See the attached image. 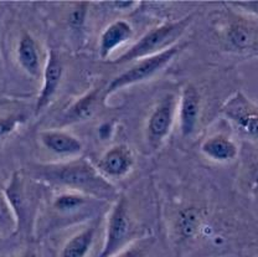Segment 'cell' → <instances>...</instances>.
Returning <instances> with one entry per match:
<instances>
[{"label":"cell","instance_id":"cell-16","mask_svg":"<svg viewBox=\"0 0 258 257\" xmlns=\"http://www.w3.org/2000/svg\"><path fill=\"white\" fill-rule=\"evenodd\" d=\"M96 235V226H91L80 231L66 242L60 257H86L92 246Z\"/></svg>","mask_w":258,"mask_h":257},{"label":"cell","instance_id":"cell-14","mask_svg":"<svg viewBox=\"0 0 258 257\" xmlns=\"http://www.w3.org/2000/svg\"><path fill=\"white\" fill-rule=\"evenodd\" d=\"M18 60L20 66L35 79H40L42 75L41 60H40L39 46L30 34L24 33L18 45Z\"/></svg>","mask_w":258,"mask_h":257},{"label":"cell","instance_id":"cell-6","mask_svg":"<svg viewBox=\"0 0 258 257\" xmlns=\"http://www.w3.org/2000/svg\"><path fill=\"white\" fill-rule=\"evenodd\" d=\"M221 40L226 49L236 52L258 50V23L243 17H230L221 29Z\"/></svg>","mask_w":258,"mask_h":257},{"label":"cell","instance_id":"cell-15","mask_svg":"<svg viewBox=\"0 0 258 257\" xmlns=\"http://www.w3.org/2000/svg\"><path fill=\"white\" fill-rule=\"evenodd\" d=\"M101 90L96 87L93 91L86 93L83 97H81L72 107H70L69 111L64 113L62 123L70 124V123L82 122V120L90 119L97 111V103H98V96Z\"/></svg>","mask_w":258,"mask_h":257},{"label":"cell","instance_id":"cell-3","mask_svg":"<svg viewBox=\"0 0 258 257\" xmlns=\"http://www.w3.org/2000/svg\"><path fill=\"white\" fill-rule=\"evenodd\" d=\"M185 46H186L185 44H177L159 53H155V55L141 58L138 62L134 63L131 69L127 70V71H124L123 74L114 77V79L109 82V85L107 86L106 90H104V95H112V93L120 90V88H124L127 87V86L136 85L138 84V82L145 81V80L148 79H152V77L155 76L160 70L165 68V66L175 57L177 53L180 52V50L184 49Z\"/></svg>","mask_w":258,"mask_h":257},{"label":"cell","instance_id":"cell-12","mask_svg":"<svg viewBox=\"0 0 258 257\" xmlns=\"http://www.w3.org/2000/svg\"><path fill=\"white\" fill-rule=\"evenodd\" d=\"M133 36V29L125 20H117L109 24L101 35L99 40V56L107 58L115 49L124 45Z\"/></svg>","mask_w":258,"mask_h":257},{"label":"cell","instance_id":"cell-13","mask_svg":"<svg viewBox=\"0 0 258 257\" xmlns=\"http://www.w3.org/2000/svg\"><path fill=\"white\" fill-rule=\"evenodd\" d=\"M201 152L209 159L217 163H228L236 159L238 154L237 144L224 135L211 136L201 144Z\"/></svg>","mask_w":258,"mask_h":257},{"label":"cell","instance_id":"cell-21","mask_svg":"<svg viewBox=\"0 0 258 257\" xmlns=\"http://www.w3.org/2000/svg\"><path fill=\"white\" fill-rule=\"evenodd\" d=\"M21 116H8L0 118V139L4 138L9 133H12L15 130L16 125L21 122Z\"/></svg>","mask_w":258,"mask_h":257},{"label":"cell","instance_id":"cell-10","mask_svg":"<svg viewBox=\"0 0 258 257\" xmlns=\"http://www.w3.org/2000/svg\"><path fill=\"white\" fill-rule=\"evenodd\" d=\"M201 97L198 88L191 84L184 87L180 100V131L184 137H189L196 131L200 118Z\"/></svg>","mask_w":258,"mask_h":257},{"label":"cell","instance_id":"cell-25","mask_svg":"<svg viewBox=\"0 0 258 257\" xmlns=\"http://www.w3.org/2000/svg\"><path fill=\"white\" fill-rule=\"evenodd\" d=\"M137 4H138V2H134V0H122V2L118 0V2L111 3L112 7H114L117 10H131Z\"/></svg>","mask_w":258,"mask_h":257},{"label":"cell","instance_id":"cell-9","mask_svg":"<svg viewBox=\"0 0 258 257\" xmlns=\"http://www.w3.org/2000/svg\"><path fill=\"white\" fill-rule=\"evenodd\" d=\"M63 75V66L57 52L50 50L44 69V86L36 101V113L44 111L55 97Z\"/></svg>","mask_w":258,"mask_h":257},{"label":"cell","instance_id":"cell-24","mask_svg":"<svg viewBox=\"0 0 258 257\" xmlns=\"http://www.w3.org/2000/svg\"><path fill=\"white\" fill-rule=\"evenodd\" d=\"M83 5H85V3H80V8L74 10V13L71 14V24L74 26H80L83 23V18H85L86 13L85 8H82Z\"/></svg>","mask_w":258,"mask_h":257},{"label":"cell","instance_id":"cell-11","mask_svg":"<svg viewBox=\"0 0 258 257\" xmlns=\"http://www.w3.org/2000/svg\"><path fill=\"white\" fill-rule=\"evenodd\" d=\"M40 141L45 148L56 154L77 155L82 152V143L80 139L64 131H42L40 133Z\"/></svg>","mask_w":258,"mask_h":257},{"label":"cell","instance_id":"cell-26","mask_svg":"<svg viewBox=\"0 0 258 257\" xmlns=\"http://www.w3.org/2000/svg\"><path fill=\"white\" fill-rule=\"evenodd\" d=\"M19 257H37V256H36V253L32 252V251H26L25 253H23V255L19 256Z\"/></svg>","mask_w":258,"mask_h":257},{"label":"cell","instance_id":"cell-8","mask_svg":"<svg viewBox=\"0 0 258 257\" xmlns=\"http://www.w3.org/2000/svg\"><path fill=\"white\" fill-rule=\"evenodd\" d=\"M133 164L134 157L131 148L125 144H117L102 155L97 169L109 178H123L131 171Z\"/></svg>","mask_w":258,"mask_h":257},{"label":"cell","instance_id":"cell-5","mask_svg":"<svg viewBox=\"0 0 258 257\" xmlns=\"http://www.w3.org/2000/svg\"><path fill=\"white\" fill-rule=\"evenodd\" d=\"M221 111L241 135L258 142V106L244 93L236 92L226 101Z\"/></svg>","mask_w":258,"mask_h":257},{"label":"cell","instance_id":"cell-19","mask_svg":"<svg viewBox=\"0 0 258 257\" xmlns=\"http://www.w3.org/2000/svg\"><path fill=\"white\" fill-rule=\"evenodd\" d=\"M86 203V197L79 194H63L60 195L53 203L56 210L61 213H67L79 209Z\"/></svg>","mask_w":258,"mask_h":257},{"label":"cell","instance_id":"cell-18","mask_svg":"<svg viewBox=\"0 0 258 257\" xmlns=\"http://www.w3.org/2000/svg\"><path fill=\"white\" fill-rule=\"evenodd\" d=\"M16 218L9 202L0 194V234H8L14 229Z\"/></svg>","mask_w":258,"mask_h":257},{"label":"cell","instance_id":"cell-2","mask_svg":"<svg viewBox=\"0 0 258 257\" xmlns=\"http://www.w3.org/2000/svg\"><path fill=\"white\" fill-rule=\"evenodd\" d=\"M191 21L192 15H187L173 23L164 24V25L152 29L143 35L131 49L115 58L113 63H127L137 58H144L155 55L174 46V42L177 41V39L186 31Z\"/></svg>","mask_w":258,"mask_h":257},{"label":"cell","instance_id":"cell-1","mask_svg":"<svg viewBox=\"0 0 258 257\" xmlns=\"http://www.w3.org/2000/svg\"><path fill=\"white\" fill-rule=\"evenodd\" d=\"M35 170L37 178L55 185L67 186L98 199H113L117 197V190L113 184L83 158L61 164L36 165Z\"/></svg>","mask_w":258,"mask_h":257},{"label":"cell","instance_id":"cell-17","mask_svg":"<svg viewBox=\"0 0 258 257\" xmlns=\"http://www.w3.org/2000/svg\"><path fill=\"white\" fill-rule=\"evenodd\" d=\"M201 225L200 213L196 209H186L180 214L177 229L184 239H190L196 234Z\"/></svg>","mask_w":258,"mask_h":257},{"label":"cell","instance_id":"cell-4","mask_svg":"<svg viewBox=\"0 0 258 257\" xmlns=\"http://www.w3.org/2000/svg\"><path fill=\"white\" fill-rule=\"evenodd\" d=\"M132 230L133 227L128 213L127 202L124 198H119L108 218L103 250L98 257H114L124 250L131 241Z\"/></svg>","mask_w":258,"mask_h":257},{"label":"cell","instance_id":"cell-22","mask_svg":"<svg viewBox=\"0 0 258 257\" xmlns=\"http://www.w3.org/2000/svg\"><path fill=\"white\" fill-rule=\"evenodd\" d=\"M244 184L251 194L258 195V164L249 168L246 179H244Z\"/></svg>","mask_w":258,"mask_h":257},{"label":"cell","instance_id":"cell-7","mask_svg":"<svg viewBox=\"0 0 258 257\" xmlns=\"http://www.w3.org/2000/svg\"><path fill=\"white\" fill-rule=\"evenodd\" d=\"M175 116V98L173 95L164 97L150 114L147 123V139L153 148H158L169 136Z\"/></svg>","mask_w":258,"mask_h":257},{"label":"cell","instance_id":"cell-20","mask_svg":"<svg viewBox=\"0 0 258 257\" xmlns=\"http://www.w3.org/2000/svg\"><path fill=\"white\" fill-rule=\"evenodd\" d=\"M148 247H149V243L145 242V241H141V242H136L133 245L127 246L124 250L120 251L114 257H145Z\"/></svg>","mask_w":258,"mask_h":257},{"label":"cell","instance_id":"cell-23","mask_svg":"<svg viewBox=\"0 0 258 257\" xmlns=\"http://www.w3.org/2000/svg\"><path fill=\"white\" fill-rule=\"evenodd\" d=\"M231 7H236L242 12H246L248 14L258 17V2H232L228 3Z\"/></svg>","mask_w":258,"mask_h":257}]
</instances>
